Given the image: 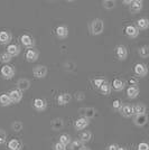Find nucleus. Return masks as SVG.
Masks as SVG:
<instances>
[{
	"label": "nucleus",
	"mask_w": 149,
	"mask_h": 150,
	"mask_svg": "<svg viewBox=\"0 0 149 150\" xmlns=\"http://www.w3.org/2000/svg\"><path fill=\"white\" fill-rule=\"evenodd\" d=\"M147 110V106L143 103H137L135 105H132V111H133V115H139V114H145Z\"/></svg>",
	"instance_id": "obj_18"
},
{
	"label": "nucleus",
	"mask_w": 149,
	"mask_h": 150,
	"mask_svg": "<svg viewBox=\"0 0 149 150\" xmlns=\"http://www.w3.org/2000/svg\"><path fill=\"white\" fill-rule=\"evenodd\" d=\"M31 88V82L29 80H27V79H20L18 80L17 82V88H18L19 91H27L28 88Z\"/></svg>",
	"instance_id": "obj_19"
},
{
	"label": "nucleus",
	"mask_w": 149,
	"mask_h": 150,
	"mask_svg": "<svg viewBox=\"0 0 149 150\" xmlns=\"http://www.w3.org/2000/svg\"><path fill=\"white\" fill-rule=\"evenodd\" d=\"M11 58H13V56L10 55V54H8L7 52H5V53H2L1 55H0V61L2 63H6V64H8V63L11 61Z\"/></svg>",
	"instance_id": "obj_34"
},
{
	"label": "nucleus",
	"mask_w": 149,
	"mask_h": 150,
	"mask_svg": "<svg viewBox=\"0 0 149 150\" xmlns=\"http://www.w3.org/2000/svg\"><path fill=\"white\" fill-rule=\"evenodd\" d=\"M120 113L121 115L124 117V118H131L133 115V111H132V105L130 104H126V105L122 106V109L120 110Z\"/></svg>",
	"instance_id": "obj_20"
},
{
	"label": "nucleus",
	"mask_w": 149,
	"mask_h": 150,
	"mask_svg": "<svg viewBox=\"0 0 149 150\" xmlns=\"http://www.w3.org/2000/svg\"><path fill=\"white\" fill-rule=\"evenodd\" d=\"M7 141V134L4 130L0 129V144H4Z\"/></svg>",
	"instance_id": "obj_39"
},
{
	"label": "nucleus",
	"mask_w": 149,
	"mask_h": 150,
	"mask_svg": "<svg viewBox=\"0 0 149 150\" xmlns=\"http://www.w3.org/2000/svg\"><path fill=\"white\" fill-rule=\"evenodd\" d=\"M20 42H21V44L25 46L26 48H34L35 47V40H34V38L31 37V35H28V34H24V35H21V37H20Z\"/></svg>",
	"instance_id": "obj_3"
},
{
	"label": "nucleus",
	"mask_w": 149,
	"mask_h": 150,
	"mask_svg": "<svg viewBox=\"0 0 149 150\" xmlns=\"http://www.w3.org/2000/svg\"><path fill=\"white\" fill-rule=\"evenodd\" d=\"M138 150H149V144L147 142H140L137 147Z\"/></svg>",
	"instance_id": "obj_40"
},
{
	"label": "nucleus",
	"mask_w": 149,
	"mask_h": 150,
	"mask_svg": "<svg viewBox=\"0 0 149 150\" xmlns=\"http://www.w3.org/2000/svg\"><path fill=\"white\" fill-rule=\"evenodd\" d=\"M133 71H135V74L137 76H139V77H145L146 75L148 74V67L143 63H137L135 65Z\"/></svg>",
	"instance_id": "obj_4"
},
{
	"label": "nucleus",
	"mask_w": 149,
	"mask_h": 150,
	"mask_svg": "<svg viewBox=\"0 0 149 150\" xmlns=\"http://www.w3.org/2000/svg\"><path fill=\"white\" fill-rule=\"evenodd\" d=\"M71 99H72V95L70 93H61L58 94V96H57V103L60 104V105H66L68 104L70 102H71Z\"/></svg>",
	"instance_id": "obj_10"
},
{
	"label": "nucleus",
	"mask_w": 149,
	"mask_h": 150,
	"mask_svg": "<svg viewBox=\"0 0 149 150\" xmlns=\"http://www.w3.org/2000/svg\"><path fill=\"white\" fill-rule=\"evenodd\" d=\"M91 139H92V132L90 131V130H84V131H82L80 133V140L83 144L89 142Z\"/></svg>",
	"instance_id": "obj_25"
},
{
	"label": "nucleus",
	"mask_w": 149,
	"mask_h": 150,
	"mask_svg": "<svg viewBox=\"0 0 149 150\" xmlns=\"http://www.w3.org/2000/svg\"><path fill=\"white\" fill-rule=\"evenodd\" d=\"M21 148H23V144L18 139H11L8 142V149L9 150H21Z\"/></svg>",
	"instance_id": "obj_21"
},
{
	"label": "nucleus",
	"mask_w": 149,
	"mask_h": 150,
	"mask_svg": "<svg viewBox=\"0 0 149 150\" xmlns=\"http://www.w3.org/2000/svg\"><path fill=\"white\" fill-rule=\"evenodd\" d=\"M102 4L106 9H113L117 5V2L114 0H104V1H102Z\"/></svg>",
	"instance_id": "obj_33"
},
{
	"label": "nucleus",
	"mask_w": 149,
	"mask_h": 150,
	"mask_svg": "<svg viewBox=\"0 0 149 150\" xmlns=\"http://www.w3.org/2000/svg\"><path fill=\"white\" fill-rule=\"evenodd\" d=\"M111 85H112V88H113L114 91L120 92V91H122L124 88V82L122 81V80H120V79H114Z\"/></svg>",
	"instance_id": "obj_24"
},
{
	"label": "nucleus",
	"mask_w": 149,
	"mask_h": 150,
	"mask_svg": "<svg viewBox=\"0 0 149 150\" xmlns=\"http://www.w3.org/2000/svg\"><path fill=\"white\" fill-rule=\"evenodd\" d=\"M34 108L37 110L38 112H43L46 110L47 108V103L44 99H40V98H37L34 100Z\"/></svg>",
	"instance_id": "obj_13"
},
{
	"label": "nucleus",
	"mask_w": 149,
	"mask_h": 150,
	"mask_svg": "<svg viewBox=\"0 0 149 150\" xmlns=\"http://www.w3.org/2000/svg\"><path fill=\"white\" fill-rule=\"evenodd\" d=\"M118 146L117 144H110L109 147H108V150H118Z\"/></svg>",
	"instance_id": "obj_43"
},
{
	"label": "nucleus",
	"mask_w": 149,
	"mask_h": 150,
	"mask_svg": "<svg viewBox=\"0 0 149 150\" xmlns=\"http://www.w3.org/2000/svg\"><path fill=\"white\" fill-rule=\"evenodd\" d=\"M148 122V115L145 113V114H139V115H135L133 118V123L137 127H143Z\"/></svg>",
	"instance_id": "obj_12"
},
{
	"label": "nucleus",
	"mask_w": 149,
	"mask_h": 150,
	"mask_svg": "<svg viewBox=\"0 0 149 150\" xmlns=\"http://www.w3.org/2000/svg\"><path fill=\"white\" fill-rule=\"evenodd\" d=\"M138 53H139L140 57H143V58H148L149 57V46H143V47H140L139 50H138Z\"/></svg>",
	"instance_id": "obj_32"
},
{
	"label": "nucleus",
	"mask_w": 149,
	"mask_h": 150,
	"mask_svg": "<svg viewBox=\"0 0 149 150\" xmlns=\"http://www.w3.org/2000/svg\"><path fill=\"white\" fill-rule=\"evenodd\" d=\"M124 33L128 37L130 38H136L138 35H139V29L137 28L136 26L133 25H128L124 29Z\"/></svg>",
	"instance_id": "obj_14"
},
{
	"label": "nucleus",
	"mask_w": 149,
	"mask_h": 150,
	"mask_svg": "<svg viewBox=\"0 0 149 150\" xmlns=\"http://www.w3.org/2000/svg\"><path fill=\"white\" fill-rule=\"evenodd\" d=\"M76 99L77 100H83L84 99V93L83 92H77L76 93Z\"/></svg>",
	"instance_id": "obj_41"
},
{
	"label": "nucleus",
	"mask_w": 149,
	"mask_h": 150,
	"mask_svg": "<svg viewBox=\"0 0 149 150\" xmlns=\"http://www.w3.org/2000/svg\"><path fill=\"white\" fill-rule=\"evenodd\" d=\"M129 83H130V86H137V84H138V82H137L136 79H130V80H129Z\"/></svg>",
	"instance_id": "obj_42"
},
{
	"label": "nucleus",
	"mask_w": 149,
	"mask_h": 150,
	"mask_svg": "<svg viewBox=\"0 0 149 150\" xmlns=\"http://www.w3.org/2000/svg\"><path fill=\"white\" fill-rule=\"evenodd\" d=\"M118 150H127V148H124V147H119Z\"/></svg>",
	"instance_id": "obj_45"
},
{
	"label": "nucleus",
	"mask_w": 149,
	"mask_h": 150,
	"mask_svg": "<svg viewBox=\"0 0 149 150\" xmlns=\"http://www.w3.org/2000/svg\"><path fill=\"white\" fill-rule=\"evenodd\" d=\"M130 11L132 13H139L141 9H143V2L141 0H132V2H131L130 6Z\"/></svg>",
	"instance_id": "obj_17"
},
{
	"label": "nucleus",
	"mask_w": 149,
	"mask_h": 150,
	"mask_svg": "<svg viewBox=\"0 0 149 150\" xmlns=\"http://www.w3.org/2000/svg\"><path fill=\"white\" fill-rule=\"evenodd\" d=\"M122 106H123V103H122L121 100H114L113 103H112V108H113L116 111H119V112H120V110L122 109Z\"/></svg>",
	"instance_id": "obj_35"
},
{
	"label": "nucleus",
	"mask_w": 149,
	"mask_h": 150,
	"mask_svg": "<svg viewBox=\"0 0 149 150\" xmlns=\"http://www.w3.org/2000/svg\"><path fill=\"white\" fill-rule=\"evenodd\" d=\"M60 142H62L63 144H65V146H68V144H72V138L70 134L67 133H63L62 136L60 137Z\"/></svg>",
	"instance_id": "obj_31"
},
{
	"label": "nucleus",
	"mask_w": 149,
	"mask_h": 150,
	"mask_svg": "<svg viewBox=\"0 0 149 150\" xmlns=\"http://www.w3.org/2000/svg\"><path fill=\"white\" fill-rule=\"evenodd\" d=\"M83 148H84V144L82 142L81 140H74L71 144L70 150H82Z\"/></svg>",
	"instance_id": "obj_29"
},
{
	"label": "nucleus",
	"mask_w": 149,
	"mask_h": 150,
	"mask_svg": "<svg viewBox=\"0 0 149 150\" xmlns=\"http://www.w3.org/2000/svg\"><path fill=\"white\" fill-rule=\"evenodd\" d=\"M79 112L81 113L82 115L84 117V118H87V119H92L93 117H95V114H96V110L94 109V108H82L79 110Z\"/></svg>",
	"instance_id": "obj_7"
},
{
	"label": "nucleus",
	"mask_w": 149,
	"mask_h": 150,
	"mask_svg": "<svg viewBox=\"0 0 149 150\" xmlns=\"http://www.w3.org/2000/svg\"><path fill=\"white\" fill-rule=\"evenodd\" d=\"M90 30H91V34L94 36H98L100 34H102L104 30V21L99 18L93 19L91 21V25H90Z\"/></svg>",
	"instance_id": "obj_1"
},
{
	"label": "nucleus",
	"mask_w": 149,
	"mask_h": 150,
	"mask_svg": "<svg viewBox=\"0 0 149 150\" xmlns=\"http://www.w3.org/2000/svg\"><path fill=\"white\" fill-rule=\"evenodd\" d=\"M50 127L53 128V130H55V131H57V130H60L61 128L63 127V120L62 119H55L52 121V123H50Z\"/></svg>",
	"instance_id": "obj_30"
},
{
	"label": "nucleus",
	"mask_w": 149,
	"mask_h": 150,
	"mask_svg": "<svg viewBox=\"0 0 149 150\" xmlns=\"http://www.w3.org/2000/svg\"><path fill=\"white\" fill-rule=\"evenodd\" d=\"M89 125H90V120L87 119V118H84V117H81V118L75 120L74 128H75V130H79V131H80V130H84Z\"/></svg>",
	"instance_id": "obj_6"
},
{
	"label": "nucleus",
	"mask_w": 149,
	"mask_h": 150,
	"mask_svg": "<svg viewBox=\"0 0 149 150\" xmlns=\"http://www.w3.org/2000/svg\"><path fill=\"white\" fill-rule=\"evenodd\" d=\"M149 27V20L147 18H140L137 20V28L145 30Z\"/></svg>",
	"instance_id": "obj_26"
},
{
	"label": "nucleus",
	"mask_w": 149,
	"mask_h": 150,
	"mask_svg": "<svg viewBox=\"0 0 149 150\" xmlns=\"http://www.w3.org/2000/svg\"><path fill=\"white\" fill-rule=\"evenodd\" d=\"M33 73L34 76L37 77V79H44L46 75H47V67L44 66V65H37L33 69Z\"/></svg>",
	"instance_id": "obj_5"
},
{
	"label": "nucleus",
	"mask_w": 149,
	"mask_h": 150,
	"mask_svg": "<svg viewBox=\"0 0 149 150\" xmlns=\"http://www.w3.org/2000/svg\"><path fill=\"white\" fill-rule=\"evenodd\" d=\"M139 88L138 86H129V88H127V96L129 98V99H136L137 96L139 95Z\"/></svg>",
	"instance_id": "obj_22"
},
{
	"label": "nucleus",
	"mask_w": 149,
	"mask_h": 150,
	"mask_svg": "<svg viewBox=\"0 0 149 150\" xmlns=\"http://www.w3.org/2000/svg\"><path fill=\"white\" fill-rule=\"evenodd\" d=\"M38 56H39V53H38L36 50L31 48V50H28L27 53H26V61H28L29 63L36 62L38 59Z\"/></svg>",
	"instance_id": "obj_16"
},
{
	"label": "nucleus",
	"mask_w": 149,
	"mask_h": 150,
	"mask_svg": "<svg viewBox=\"0 0 149 150\" xmlns=\"http://www.w3.org/2000/svg\"><path fill=\"white\" fill-rule=\"evenodd\" d=\"M0 74L1 76L4 77V79H6V80H10V79H13V76H15V69H13V66L11 65H4L1 69H0Z\"/></svg>",
	"instance_id": "obj_2"
},
{
	"label": "nucleus",
	"mask_w": 149,
	"mask_h": 150,
	"mask_svg": "<svg viewBox=\"0 0 149 150\" xmlns=\"http://www.w3.org/2000/svg\"><path fill=\"white\" fill-rule=\"evenodd\" d=\"M53 149H54V150H66V146L58 141V142H56V144H54Z\"/></svg>",
	"instance_id": "obj_38"
},
{
	"label": "nucleus",
	"mask_w": 149,
	"mask_h": 150,
	"mask_svg": "<svg viewBox=\"0 0 149 150\" xmlns=\"http://www.w3.org/2000/svg\"><path fill=\"white\" fill-rule=\"evenodd\" d=\"M13 39V36L9 31L7 30H2L0 31V44L2 45H8Z\"/></svg>",
	"instance_id": "obj_15"
},
{
	"label": "nucleus",
	"mask_w": 149,
	"mask_h": 150,
	"mask_svg": "<svg viewBox=\"0 0 149 150\" xmlns=\"http://www.w3.org/2000/svg\"><path fill=\"white\" fill-rule=\"evenodd\" d=\"M13 102L10 100V96H9V94H1L0 95V105L1 106H8L10 105Z\"/></svg>",
	"instance_id": "obj_27"
},
{
	"label": "nucleus",
	"mask_w": 149,
	"mask_h": 150,
	"mask_svg": "<svg viewBox=\"0 0 149 150\" xmlns=\"http://www.w3.org/2000/svg\"><path fill=\"white\" fill-rule=\"evenodd\" d=\"M7 53L8 54H10L11 56H17L20 54V47H19L18 45L16 44H10L8 45V48H7Z\"/></svg>",
	"instance_id": "obj_23"
},
{
	"label": "nucleus",
	"mask_w": 149,
	"mask_h": 150,
	"mask_svg": "<svg viewBox=\"0 0 149 150\" xmlns=\"http://www.w3.org/2000/svg\"><path fill=\"white\" fill-rule=\"evenodd\" d=\"M55 33H56V36L60 38V39H65L68 36V28L64 25L57 26Z\"/></svg>",
	"instance_id": "obj_11"
},
{
	"label": "nucleus",
	"mask_w": 149,
	"mask_h": 150,
	"mask_svg": "<svg viewBox=\"0 0 149 150\" xmlns=\"http://www.w3.org/2000/svg\"><path fill=\"white\" fill-rule=\"evenodd\" d=\"M82 150H91V149H90V148H87V147H84V148H83Z\"/></svg>",
	"instance_id": "obj_46"
},
{
	"label": "nucleus",
	"mask_w": 149,
	"mask_h": 150,
	"mask_svg": "<svg viewBox=\"0 0 149 150\" xmlns=\"http://www.w3.org/2000/svg\"><path fill=\"white\" fill-rule=\"evenodd\" d=\"M104 83H106V80H104V79H95V80H94V85H95V88H98L99 90Z\"/></svg>",
	"instance_id": "obj_37"
},
{
	"label": "nucleus",
	"mask_w": 149,
	"mask_h": 150,
	"mask_svg": "<svg viewBox=\"0 0 149 150\" xmlns=\"http://www.w3.org/2000/svg\"><path fill=\"white\" fill-rule=\"evenodd\" d=\"M9 96H10V100L13 103H19L21 99H23V92L19 91L18 88H15V90H11L9 92Z\"/></svg>",
	"instance_id": "obj_8"
},
{
	"label": "nucleus",
	"mask_w": 149,
	"mask_h": 150,
	"mask_svg": "<svg viewBox=\"0 0 149 150\" xmlns=\"http://www.w3.org/2000/svg\"><path fill=\"white\" fill-rule=\"evenodd\" d=\"M122 2H123V5H127V6H130L131 2H132V0H123Z\"/></svg>",
	"instance_id": "obj_44"
},
{
	"label": "nucleus",
	"mask_w": 149,
	"mask_h": 150,
	"mask_svg": "<svg viewBox=\"0 0 149 150\" xmlns=\"http://www.w3.org/2000/svg\"><path fill=\"white\" fill-rule=\"evenodd\" d=\"M11 128H13V131L18 132L20 130H23V123L20 121H15L13 123V125H11Z\"/></svg>",
	"instance_id": "obj_36"
},
{
	"label": "nucleus",
	"mask_w": 149,
	"mask_h": 150,
	"mask_svg": "<svg viewBox=\"0 0 149 150\" xmlns=\"http://www.w3.org/2000/svg\"><path fill=\"white\" fill-rule=\"evenodd\" d=\"M116 53H117V56H118V58L120 61H124V59H127V57H128V50H127V47L123 46V45L117 46Z\"/></svg>",
	"instance_id": "obj_9"
},
{
	"label": "nucleus",
	"mask_w": 149,
	"mask_h": 150,
	"mask_svg": "<svg viewBox=\"0 0 149 150\" xmlns=\"http://www.w3.org/2000/svg\"><path fill=\"white\" fill-rule=\"evenodd\" d=\"M111 90H112V85L109 82L106 81V83L100 88V92H101V94H103V95H109V94L111 93Z\"/></svg>",
	"instance_id": "obj_28"
}]
</instances>
